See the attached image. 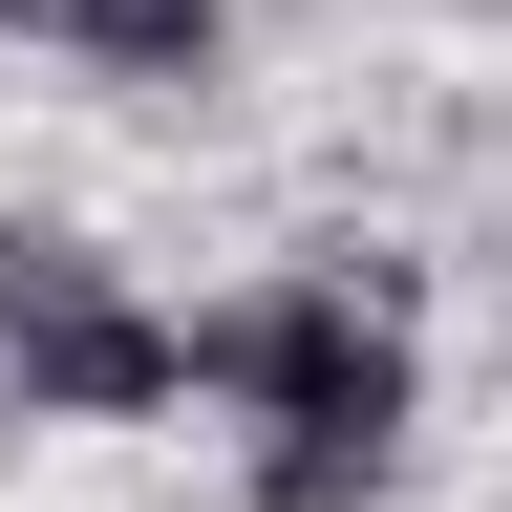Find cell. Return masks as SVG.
<instances>
[{"instance_id":"cell-1","label":"cell","mask_w":512,"mask_h":512,"mask_svg":"<svg viewBox=\"0 0 512 512\" xmlns=\"http://www.w3.org/2000/svg\"><path fill=\"white\" fill-rule=\"evenodd\" d=\"M0 384L22 427H150L192 406V320H150L86 235H0Z\"/></svg>"},{"instance_id":"cell-2","label":"cell","mask_w":512,"mask_h":512,"mask_svg":"<svg viewBox=\"0 0 512 512\" xmlns=\"http://www.w3.org/2000/svg\"><path fill=\"white\" fill-rule=\"evenodd\" d=\"M192 384L256 427H320V406H427V363H406V299L363 278V256H320V278H256L192 320Z\"/></svg>"},{"instance_id":"cell-3","label":"cell","mask_w":512,"mask_h":512,"mask_svg":"<svg viewBox=\"0 0 512 512\" xmlns=\"http://www.w3.org/2000/svg\"><path fill=\"white\" fill-rule=\"evenodd\" d=\"M406 470V406H320V427H256V512H363Z\"/></svg>"},{"instance_id":"cell-4","label":"cell","mask_w":512,"mask_h":512,"mask_svg":"<svg viewBox=\"0 0 512 512\" xmlns=\"http://www.w3.org/2000/svg\"><path fill=\"white\" fill-rule=\"evenodd\" d=\"M64 64H86V86H214V64H235V0H86Z\"/></svg>"},{"instance_id":"cell-5","label":"cell","mask_w":512,"mask_h":512,"mask_svg":"<svg viewBox=\"0 0 512 512\" xmlns=\"http://www.w3.org/2000/svg\"><path fill=\"white\" fill-rule=\"evenodd\" d=\"M0 22H22V43H86V0H0Z\"/></svg>"}]
</instances>
